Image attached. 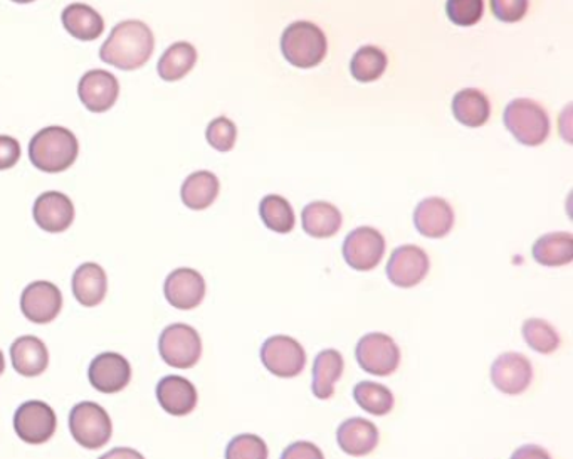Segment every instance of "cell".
Masks as SVG:
<instances>
[{"instance_id":"6da1fadb","label":"cell","mask_w":573,"mask_h":459,"mask_svg":"<svg viewBox=\"0 0 573 459\" xmlns=\"http://www.w3.org/2000/svg\"><path fill=\"white\" fill-rule=\"evenodd\" d=\"M153 48L155 38L147 24L125 21L113 27L110 38L101 46L100 58L122 72H133L149 63Z\"/></svg>"},{"instance_id":"7a4b0ae2","label":"cell","mask_w":573,"mask_h":459,"mask_svg":"<svg viewBox=\"0 0 573 459\" xmlns=\"http://www.w3.org/2000/svg\"><path fill=\"white\" fill-rule=\"evenodd\" d=\"M78 153V139L63 127L44 128L29 143L30 164L46 174L64 173L75 164Z\"/></svg>"},{"instance_id":"83f0119b","label":"cell","mask_w":573,"mask_h":459,"mask_svg":"<svg viewBox=\"0 0 573 459\" xmlns=\"http://www.w3.org/2000/svg\"><path fill=\"white\" fill-rule=\"evenodd\" d=\"M219 189V179L213 173L199 170L187 177L180 197L189 209L204 211L216 202Z\"/></svg>"},{"instance_id":"f35d334b","label":"cell","mask_w":573,"mask_h":459,"mask_svg":"<svg viewBox=\"0 0 573 459\" xmlns=\"http://www.w3.org/2000/svg\"><path fill=\"white\" fill-rule=\"evenodd\" d=\"M281 459H324V455L315 443L296 441L284 449Z\"/></svg>"},{"instance_id":"1f68e13d","label":"cell","mask_w":573,"mask_h":459,"mask_svg":"<svg viewBox=\"0 0 573 459\" xmlns=\"http://www.w3.org/2000/svg\"><path fill=\"white\" fill-rule=\"evenodd\" d=\"M387 69V56L377 46H364L352 58L351 73L357 81L372 82Z\"/></svg>"},{"instance_id":"b9f144b4","label":"cell","mask_w":573,"mask_h":459,"mask_svg":"<svg viewBox=\"0 0 573 459\" xmlns=\"http://www.w3.org/2000/svg\"><path fill=\"white\" fill-rule=\"evenodd\" d=\"M4 369H5L4 354H2V350H0V375H2V372H4Z\"/></svg>"},{"instance_id":"9c48e42d","label":"cell","mask_w":573,"mask_h":459,"mask_svg":"<svg viewBox=\"0 0 573 459\" xmlns=\"http://www.w3.org/2000/svg\"><path fill=\"white\" fill-rule=\"evenodd\" d=\"M346 265L357 271H372L384 259L385 238L370 226H361L346 235L342 247Z\"/></svg>"},{"instance_id":"f546056e","label":"cell","mask_w":573,"mask_h":459,"mask_svg":"<svg viewBox=\"0 0 573 459\" xmlns=\"http://www.w3.org/2000/svg\"><path fill=\"white\" fill-rule=\"evenodd\" d=\"M354 399L365 412L372 416H385L394 409V394L391 388L379 382H358L354 387Z\"/></svg>"},{"instance_id":"484cf974","label":"cell","mask_w":573,"mask_h":459,"mask_svg":"<svg viewBox=\"0 0 573 459\" xmlns=\"http://www.w3.org/2000/svg\"><path fill=\"white\" fill-rule=\"evenodd\" d=\"M533 259L548 268H559L573 262V235L570 232H550L533 244Z\"/></svg>"},{"instance_id":"3957f363","label":"cell","mask_w":573,"mask_h":459,"mask_svg":"<svg viewBox=\"0 0 573 459\" xmlns=\"http://www.w3.org/2000/svg\"><path fill=\"white\" fill-rule=\"evenodd\" d=\"M284 60L300 69L318 66L327 56V36L317 24L296 21L281 36Z\"/></svg>"},{"instance_id":"ab89813d","label":"cell","mask_w":573,"mask_h":459,"mask_svg":"<svg viewBox=\"0 0 573 459\" xmlns=\"http://www.w3.org/2000/svg\"><path fill=\"white\" fill-rule=\"evenodd\" d=\"M510 459H551L547 449L536 445L520 446Z\"/></svg>"},{"instance_id":"cb8c5ba5","label":"cell","mask_w":573,"mask_h":459,"mask_svg":"<svg viewBox=\"0 0 573 459\" xmlns=\"http://www.w3.org/2000/svg\"><path fill=\"white\" fill-rule=\"evenodd\" d=\"M303 229L317 240L332 238L342 228L343 217L339 207L330 202H311L302 213Z\"/></svg>"},{"instance_id":"603a6c76","label":"cell","mask_w":573,"mask_h":459,"mask_svg":"<svg viewBox=\"0 0 573 459\" xmlns=\"http://www.w3.org/2000/svg\"><path fill=\"white\" fill-rule=\"evenodd\" d=\"M109 292V278L97 263H85L73 275V293L82 306H97Z\"/></svg>"},{"instance_id":"9a60e30c","label":"cell","mask_w":573,"mask_h":459,"mask_svg":"<svg viewBox=\"0 0 573 459\" xmlns=\"http://www.w3.org/2000/svg\"><path fill=\"white\" fill-rule=\"evenodd\" d=\"M205 280L192 268H179L168 275L164 284L167 302L177 310H194L204 302Z\"/></svg>"},{"instance_id":"8992f818","label":"cell","mask_w":573,"mask_h":459,"mask_svg":"<svg viewBox=\"0 0 573 459\" xmlns=\"http://www.w3.org/2000/svg\"><path fill=\"white\" fill-rule=\"evenodd\" d=\"M158 350L167 366L174 369H192L201 360V335L194 327L174 323L162 332Z\"/></svg>"},{"instance_id":"2e32d148","label":"cell","mask_w":573,"mask_h":459,"mask_svg":"<svg viewBox=\"0 0 573 459\" xmlns=\"http://www.w3.org/2000/svg\"><path fill=\"white\" fill-rule=\"evenodd\" d=\"M79 100L93 113H104L113 109L119 94V82L116 76L104 69L86 73L78 85Z\"/></svg>"},{"instance_id":"d6a6232c","label":"cell","mask_w":573,"mask_h":459,"mask_svg":"<svg viewBox=\"0 0 573 459\" xmlns=\"http://www.w3.org/2000/svg\"><path fill=\"white\" fill-rule=\"evenodd\" d=\"M523 339L532 350L538 354L550 355L559 350L560 335L551 323L542 318H529L523 323Z\"/></svg>"},{"instance_id":"4dcf8cb0","label":"cell","mask_w":573,"mask_h":459,"mask_svg":"<svg viewBox=\"0 0 573 459\" xmlns=\"http://www.w3.org/2000/svg\"><path fill=\"white\" fill-rule=\"evenodd\" d=\"M259 216L266 228L278 234H288L293 231L294 213L290 202L281 195H266L259 204Z\"/></svg>"},{"instance_id":"ffe728a7","label":"cell","mask_w":573,"mask_h":459,"mask_svg":"<svg viewBox=\"0 0 573 459\" xmlns=\"http://www.w3.org/2000/svg\"><path fill=\"white\" fill-rule=\"evenodd\" d=\"M380 434L369 419L351 418L342 422L336 431V441L343 452L351 456H367L379 445Z\"/></svg>"},{"instance_id":"5b68a950","label":"cell","mask_w":573,"mask_h":459,"mask_svg":"<svg viewBox=\"0 0 573 459\" xmlns=\"http://www.w3.org/2000/svg\"><path fill=\"white\" fill-rule=\"evenodd\" d=\"M69 431L85 449H100L112 439L113 424L109 412L100 404L85 400L76 404L69 415Z\"/></svg>"},{"instance_id":"4fadbf2b","label":"cell","mask_w":573,"mask_h":459,"mask_svg":"<svg viewBox=\"0 0 573 459\" xmlns=\"http://www.w3.org/2000/svg\"><path fill=\"white\" fill-rule=\"evenodd\" d=\"M63 308V295L60 288L51 281H34L21 296V310L27 320L38 326L56 320Z\"/></svg>"},{"instance_id":"d6986e66","label":"cell","mask_w":573,"mask_h":459,"mask_svg":"<svg viewBox=\"0 0 573 459\" xmlns=\"http://www.w3.org/2000/svg\"><path fill=\"white\" fill-rule=\"evenodd\" d=\"M156 399L171 416H187L198 406V388L180 375H167L156 385Z\"/></svg>"},{"instance_id":"7402d4cb","label":"cell","mask_w":573,"mask_h":459,"mask_svg":"<svg viewBox=\"0 0 573 459\" xmlns=\"http://www.w3.org/2000/svg\"><path fill=\"white\" fill-rule=\"evenodd\" d=\"M345 370L343 355L335 348H324L313 362V394L318 399L327 400L335 396L336 382Z\"/></svg>"},{"instance_id":"8d00e7d4","label":"cell","mask_w":573,"mask_h":459,"mask_svg":"<svg viewBox=\"0 0 573 459\" xmlns=\"http://www.w3.org/2000/svg\"><path fill=\"white\" fill-rule=\"evenodd\" d=\"M496 20L501 23H520L529 12V0H489Z\"/></svg>"},{"instance_id":"74e56055","label":"cell","mask_w":573,"mask_h":459,"mask_svg":"<svg viewBox=\"0 0 573 459\" xmlns=\"http://www.w3.org/2000/svg\"><path fill=\"white\" fill-rule=\"evenodd\" d=\"M21 158V145L17 140L0 135V170H9Z\"/></svg>"},{"instance_id":"f1b7e54d","label":"cell","mask_w":573,"mask_h":459,"mask_svg":"<svg viewBox=\"0 0 573 459\" xmlns=\"http://www.w3.org/2000/svg\"><path fill=\"white\" fill-rule=\"evenodd\" d=\"M198 63V51L190 42H176L162 54L158 75L164 81H179L186 78Z\"/></svg>"},{"instance_id":"4316f807","label":"cell","mask_w":573,"mask_h":459,"mask_svg":"<svg viewBox=\"0 0 573 459\" xmlns=\"http://www.w3.org/2000/svg\"><path fill=\"white\" fill-rule=\"evenodd\" d=\"M61 20H63L64 29L78 41H94L104 30L103 17L90 5H67Z\"/></svg>"},{"instance_id":"e0dca14e","label":"cell","mask_w":573,"mask_h":459,"mask_svg":"<svg viewBox=\"0 0 573 459\" xmlns=\"http://www.w3.org/2000/svg\"><path fill=\"white\" fill-rule=\"evenodd\" d=\"M33 214L36 225L42 231L60 234L73 225L75 206H73L72 199L61 192H44L36 199Z\"/></svg>"},{"instance_id":"52a82bcc","label":"cell","mask_w":573,"mask_h":459,"mask_svg":"<svg viewBox=\"0 0 573 459\" xmlns=\"http://www.w3.org/2000/svg\"><path fill=\"white\" fill-rule=\"evenodd\" d=\"M355 359L367 373L387 378L398 369L400 348L392 336L372 332L361 336L355 347Z\"/></svg>"},{"instance_id":"44dd1931","label":"cell","mask_w":573,"mask_h":459,"mask_svg":"<svg viewBox=\"0 0 573 459\" xmlns=\"http://www.w3.org/2000/svg\"><path fill=\"white\" fill-rule=\"evenodd\" d=\"M11 359L15 372L24 378H38L49 366L48 347L38 336H20L12 344Z\"/></svg>"},{"instance_id":"7bdbcfd3","label":"cell","mask_w":573,"mask_h":459,"mask_svg":"<svg viewBox=\"0 0 573 459\" xmlns=\"http://www.w3.org/2000/svg\"><path fill=\"white\" fill-rule=\"evenodd\" d=\"M12 2H15V4H30L34 0H12Z\"/></svg>"},{"instance_id":"30bf717a","label":"cell","mask_w":573,"mask_h":459,"mask_svg":"<svg viewBox=\"0 0 573 459\" xmlns=\"http://www.w3.org/2000/svg\"><path fill=\"white\" fill-rule=\"evenodd\" d=\"M56 412L42 400H27L15 411V434L29 445H42L56 433Z\"/></svg>"},{"instance_id":"836d02e7","label":"cell","mask_w":573,"mask_h":459,"mask_svg":"<svg viewBox=\"0 0 573 459\" xmlns=\"http://www.w3.org/2000/svg\"><path fill=\"white\" fill-rule=\"evenodd\" d=\"M268 445L256 434H239L226 448V459H268Z\"/></svg>"},{"instance_id":"60d3db41","label":"cell","mask_w":573,"mask_h":459,"mask_svg":"<svg viewBox=\"0 0 573 459\" xmlns=\"http://www.w3.org/2000/svg\"><path fill=\"white\" fill-rule=\"evenodd\" d=\"M100 459H145L142 452L131 448H115L112 451L104 452Z\"/></svg>"},{"instance_id":"e575fe53","label":"cell","mask_w":573,"mask_h":459,"mask_svg":"<svg viewBox=\"0 0 573 459\" xmlns=\"http://www.w3.org/2000/svg\"><path fill=\"white\" fill-rule=\"evenodd\" d=\"M446 14L456 26H476L484 14V0H447Z\"/></svg>"},{"instance_id":"7c38bea8","label":"cell","mask_w":573,"mask_h":459,"mask_svg":"<svg viewBox=\"0 0 573 459\" xmlns=\"http://www.w3.org/2000/svg\"><path fill=\"white\" fill-rule=\"evenodd\" d=\"M431 262L422 247L404 244L392 253L387 263V278L398 288H413L428 277Z\"/></svg>"},{"instance_id":"d590c367","label":"cell","mask_w":573,"mask_h":459,"mask_svg":"<svg viewBox=\"0 0 573 459\" xmlns=\"http://www.w3.org/2000/svg\"><path fill=\"white\" fill-rule=\"evenodd\" d=\"M205 139L217 152H231L238 140V128L226 116H219L208 124Z\"/></svg>"},{"instance_id":"5bb4252c","label":"cell","mask_w":573,"mask_h":459,"mask_svg":"<svg viewBox=\"0 0 573 459\" xmlns=\"http://www.w3.org/2000/svg\"><path fill=\"white\" fill-rule=\"evenodd\" d=\"M88 378L98 393H122L131 381L130 362L116 352H104L94 357L88 370Z\"/></svg>"},{"instance_id":"ba28073f","label":"cell","mask_w":573,"mask_h":459,"mask_svg":"<svg viewBox=\"0 0 573 459\" xmlns=\"http://www.w3.org/2000/svg\"><path fill=\"white\" fill-rule=\"evenodd\" d=\"M260 362L276 378H298L305 370L306 352L293 336H269L260 347Z\"/></svg>"},{"instance_id":"d4e9b609","label":"cell","mask_w":573,"mask_h":459,"mask_svg":"<svg viewBox=\"0 0 573 459\" xmlns=\"http://www.w3.org/2000/svg\"><path fill=\"white\" fill-rule=\"evenodd\" d=\"M453 113L459 124L469 128L483 127L492 115V105L483 91L466 88L453 98Z\"/></svg>"},{"instance_id":"ac0fdd59","label":"cell","mask_w":573,"mask_h":459,"mask_svg":"<svg viewBox=\"0 0 573 459\" xmlns=\"http://www.w3.org/2000/svg\"><path fill=\"white\" fill-rule=\"evenodd\" d=\"M413 225L417 231L431 240H441L455 226V211L441 197H429L416 207Z\"/></svg>"},{"instance_id":"277c9868","label":"cell","mask_w":573,"mask_h":459,"mask_svg":"<svg viewBox=\"0 0 573 459\" xmlns=\"http://www.w3.org/2000/svg\"><path fill=\"white\" fill-rule=\"evenodd\" d=\"M502 122L514 139L526 146H538L550 135V118L544 106L529 98H517L502 113Z\"/></svg>"},{"instance_id":"8fae6325","label":"cell","mask_w":573,"mask_h":459,"mask_svg":"<svg viewBox=\"0 0 573 459\" xmlns=\"http://www.w3.org/2000/svg\"><path fill=\"white\" fill-rule=\"evenodd\" d=\"M489 375L499 393L507 394V396H520L532 385V362L523 354L505 352L493 362Z\"/></svg>"}]
</instances>
